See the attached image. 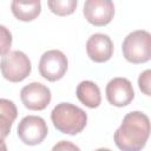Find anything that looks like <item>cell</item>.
Listing matches in <instances>:
<instances>
[{"label":"cell","mask_w":151,"mask_h":151,"mask_svg":"<svg viewBox=\"0 0 151 151\" xmlns=\"http://www.w3.org/2000/svg\"><path fill=\"white\" fill-rule=\"evenodd\" d=\"M96 151H111L110 149H105V147H100V149H97Z\"/></svg>","instance_id":"ac0fdd59"},{"label":"cell","mask_w":151,"mask_h":151,"mask_svg":"<svg viewBox=\"0 0 151 151\" xmlns=\"http://www.w3.org/2000/svg\"><path fill=\"white\" fill-rule=\"evenodd\" d=\"M51 151H80V149L73 144L72 142H68V140H60L58 142Z\"/></svg>","instance_id":"e0dca14e"},{"label":"cell","mask_w":151,"mask_h":151,"mask_svg":"<svg viewBox=\"0 0 151 151\" xmlns=\"http://www.w3.org/2000/svg\"><path fill=\"white\" fill-rule=\"evenodd\" d=\"M85 19L94 26H105L114 15V5L110 0H87L84 5Z\"/></svg>","instance_id":"9c48e42d"},{"label":"cell","mask_w":151,"mask_h":151,"mask_svg":"<svg viewBox=\"0 0 151 151\" xmlns=\"http://www.w3.org/2000/svg\"><path fill=\"white\" fill-rule=\"evenodd\" d=\"M123 55L132 64H143L151 59V33L144 29L133 31L123 41Z\"/></svg>","instance_id":"3957f363"},{"label":"cell","mask_w":151,"mask_h":151,"mask_svg":"<svg viewBox=\"0 0 151 151\" xmlns=\"http://www.w3.org/2000/svg\"><path fill=\"white\" fill-rule=\"evenodd\" d=\"M0 28H1V37H2V39H1V54L5 55V54L8 53V50H9V47H11V44H12V35H11V33L6 29L5 26H1Z\"/></svg>","instance_id":"2e32d148"},{"label":"cell","mask_w":151,"mask_h":151,"mask_svg":"<svg viewBox=\"0 0 151 151\" xmlns=\"http://www.w3.org/2000/svg\"><path fill=\"white\" fill-rule=\"evenodd\" d=\"M20 98L26 109L32 111H41L50 104L52 94L47 86L41 83L33 81L21 88Z\"/></svg>","instance_id":"52a82bcc"},{"label":"cell","mask_w":151,"mask_h":151,"mask_svg":"<svg viewBox=\"0 0 151 151\" xmlns=\"http://www.w3.org/2000/svg\"><path fill=\"white\" fill-rule=\"evenodd\" d=\"M32 66L28 57L21 51H12L1 58V73L5 79L19 83L31 73Z\"/></svg>","instance_id":"277c9868"},{"label":"cell","mask_w":151,"mask_h":151,"mask_svg":"<svg viewBox=\"0 0 151 151\" xmlns=\"http://www.w3.org/2000/svg\"><path fill=\"white\" fill-rule=\"evenodd\" d=\"M138 86L143 94L151 97V70H145L139 74Z\"/></svg>","instance_id":"9a60e30c"},{"label":"cell","mask_w":151,"mask_h":151,"mask_svg":"<svg viewBox=\"0 0 151 151\" xmlns=\"http://www.w3.org/2000/svg\"><path fill=\"white\" fill-rule=\"evenodd\" d=\"M18 137L26 145H38L47 136L48 129L46 122L39 116L24 117L17 129Z\"/></svg>","instance_id":"8992f818"},{"label":"cell","mask_w":151,"mask_h":151,"mask_svg":"<svg viewBox=\"0 0 151 151\" xmlns=\"http://www.w3.org/2000/svg\"><path fill=\"white\" fill-rule=\"evenodd\" d=\"M18 111L13 101L8 99H0V123H1V137L2 139L11 131V126L17 118Z\"/></svg>","instance_id":"4fadbf2b"},{"label":"cell","mask_w":151,"mask_h":151,"mask_svg":"<svg viewBox=\"0 0 151 151\" xmlns=\"http://www.w3.org/2000/svg\"><path fill=\"white\" fill-rule=\"evenodd\" d=\"M86 52L88 58L94 63H105L113 54V42L107 34H92L86 42Z\"/></svg>","instance_id":"30bf717a"},{"label":"cell","mask_w":151,"mask_h":151,"mask_svg":"<svg viewBox=\"0 0 151 151\" xmlns=\"http://www.w3.org/2000/svg\"><path fill=\"white\" fill-rule=\"evenodd\" d=\"M13 15L21 21H32L41 12V4L39 0L34 1H13L11 4Z\"/></svg>","instance_id":"7c38bea8"},{"label":"cell","mask_w":151,"mask_h":151,"mask_svg":"<svg viewBox=\"0 0 151 151\" xmlns=\"http://www.w3.org/2000/svg\"><path fill=\"white\" fill-rule=\"evenodd\" d=\"M52 13L64 17L72 14L77 8V0H51L47 2Z\"/></svg>","instance_id":"5bb4252c"},{"label":"cell","mask_w":151,"mask_h":151,"mask_svg":"<svg viewBox=\"0 0 151 151\" xmlns=\"http://www.w3.org/2000/svg\"><path fill=\"white\" fill-rule=\"evenodd\" d=\"M51 120L54 127L65 134H78L87 123L86 112L71 103H60L51 112Z\"/></svg>","instance_id":"7a4b0ae2"},{"label":"cell","mask_w":151,"mask_h":151,"mask_svg":"<svg viewBox=\"0 0 151 151\" xmlns=\"http://www.w3.org/2000/svg\"><path fill=\"white\" fill-rule=\"evenodd\" d=\"M151 133V122L140 111L127 113L114 132V143L122 151H140Z\"/></svg>","instance_id":"6da1fadb"},{"label":"cell","mask_w":151,"mask_h":151,"mask_svg":"<svg viewBox=\"0 0 151 151\" xmlns=\"http://www.w3.org/2000/svg\"><path fill=\"white\" fill-rule=\"evenodd\" d=\"M77 98L81 104L90 109H96L101 103L100 90L91 80H83L77 86Z\"/></svg>","instance_id":"8fae6325"},{"label":"cell","mask_w":151,"mask_h":151,"mask_svg":"<svg viewBox=\"0 0 151 151\" xmlns=\"http://www.w3.org/2000/svg\"><path fill=\"white\" fill-rule=\"evenodd\" d=\"M105 93L107 101L117 107L129 105L134 98V92L131 81L123 77L111 79L106 85Z\"/></svg>","instance_id":"ba28073f"},{"label":"cell","mask_w":151,"mask_h":151,"mask_svg":"<svg viewBox=\"0 0 151 151\" xmlns=\"http://www.w3.org/2000/svg\"><path fill=\"white\" fill-rule=\"evenodd\" d=\"M68 67L66 55L59 50L45 52L39 60V72L48 81H57L64 77Z\"/></svg>","instance_id":"5b68a950"}]
</instances>
